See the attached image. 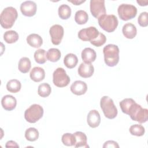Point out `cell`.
I'll return each mask as SVG.
<instances>
[{"label": "cell", "instance_id": "cell-18", "mask_svg": "<svg viewBox=\"0 0 148 148\" xmlns=\"http://www.w3.org/2000/svg\"><path fill=\"white\" fill-rule=\"evenodd\" d=\"M122 32L126 38L133 39L136 35L137 30L135 25L131 23H128L123 25Z\"/></svg>", "mask_w": 148, "mask_h": 148}, {"label": "cell", "instance_id": "cell-9", "mask_svg": "<svg viewBox=\"0 0 148 148\" xmlns=\"http://www.w3.org/2000/svg\"><path fill=\"white\" fill-rule=\"evenodd\" d=\"M90 8L91 14L96 18L106 14V8L104 0H91Z\"/></svg>", "mask_w": 148, "mask_h": 148}, {"label": "cell", "instance_id": "cell-19", "mask_svg": "<svg viewBox=\"0 0 148 148\" xmlns=\"http://www.w3.org/2000/svg\"><path fill=\"white\" fill-rule=\"evenodd\" d=\"M29 75L31 80L35 82H39L44 79L45 77V72L42 68L35 66L31 71Z\"/></svg>", "mask_w": 148, "mask_h": 148}, {"label": "cell", "instance_id": "cell-26", "mask_svg": "<svg viewBox=\"0 0 148 148\" xmlns=\"http://www.w3.org/2000/svg\"><path fill=\"white\" fill-rule=\"evenodd\" d=\"M61 51L56 48L50 49L46 53L47 59L51 62H57L61 58Z\"/></svg>", "mask_w": 148, "mask_h": 148}, {"label": "cell", "instance_id": "cell-4", "mask_svg": "<svg viewBox=\"0 0 148 148\" xmlns=\"http://www.w3.org/2000/svg\"><path fill=\"white\" fill-rule=\"evenodd\" d=\"M100 106L105 116L109 119H113L117 115V109L112 99L108 96H103L101 98Z\"/></svg>", "mask_w": 148, "mask_h": 148}, {"label": "cell", "instance_id": "cell-37", "mask_svg": "<svg viewBox=\"0 0 148 148\" xmlns=\"http://www.w3.org/2000/svg\"><path fill=\"white\" fill-rule=\"evenodd\" d=\"M103 147H119L118 143L113 140H108L105 142L104 145H103Z\"/></svg>", "mask_w": 148, "mask_h": 148}, {"label": "cell", "instance_id": "cell-2", "mask_svg": "<svg viewBox=\"0 0 148 148\" xmlns=\"http://www.w3.org/2000/svg\"><path fill=\"white\" fill-rule=\"evenodd\" d=\"M134 120L139 123H144L148 120V110L134 102L130 106L127 114Z\"/></svg>", "mask_w": 148, "mask_h": 148}, {"label": "cell", "instance_id": "cell-38", "mask_svg": "<svg viewBox=\"0 0 148 148\" xmlns=\"http://www.w3.org/2000/svg\"><path fill=\"white\" fill-rule=\"evenodd\" d=\"M6 147H19L17 143L13 140L8 141L5 145Z\"/></svg>", "mask_w": 148, "mask_h": 148}, {"label": "cell", "instance_id": "cell-15", "mask_svg": "<svg viewBox=\"0 0 148 148\" xmlns=\"http://www.w3.org/2000/svg\"><path fill=\"white\" fill-rule=\"evenodd\" d=\"M1 104L3 108L8 111L15 109L17 105V101L15 97L11 95H6L1 99Z\"/></svg>", "mask_w": 148, "mask_h": 148}, {"label": "cell", "instance_id": "cell-17", "mask_svg": "<svg viewBox=\"0 0 148 148\" xmlns=\"http://www.w3.org/2000/svg\"><path fill=\"white\" fill-rule=\"evenodd\" d=\"M97 57L95 50L90 47L85 48L82 52V58L84 62L91 64L95 60Z\"/></svg>", "mask_w": 148, "mask_h": 148}, {"label": "cell", "instance_id": "cell-27", "mask_svg": "<svg viewBox=\"0 0 148 148\" xmlns=\"http://www.w3.org/2000/svg\"><path fill=\"white\" fill-rule=\"evenodd\" d=\"M88 20V16L86 12L83 10H77L75 16V20L76 23L79 25L86 24Z\"/></svg>", "mask_w": 148, "mask_h": 148}, {"label": "cell", "instance_id": "cell-8", "mask_svg": "<svg viewBox=\"0 0 148 148\" xmlns=\"http://www.w3.org/2000/svg\"><path fill=\"white\" fill-rule=\"evenodd\" d=\"M53 82L56 86L64 87L69 83L70 78L64 68H58L53 73Z\"/></svg>", "mask_w": 148, "mask_h": 148}, {"label": "cell", "instance_id": "cell-3", "mask_svg": "<svg viewBox=\"0 0 148 148\" xmlns=\"http://www.w3.org/2000/svg\"><path fill=\"white\" fill-rule=\"evenodd\" d=\"M18 17L17 10L12 6L5 8L0 16L1 26L5 29H9L13 27Z\"/></svg>", "mask_w": 148, "mask_h": 148}, {"label": "cell", "instance_id": "cell-1", "mask_svg": "<svg viewBox=\"0 0 148 148\" xmlns=\"http://www.w3.org/2000/svg\"><path fill=\"white\" fill-rule=\"evenodd\" d=\"M104 61L109 66H116L119 61V47L113 44H109L103 49Z\"/></svg>", "mask_w": 148, "mask_h": 148}, {"label": "cell", "instance_id": "cell-30", "mask_svg": "<svg viewBox=\"0 0 148 148\" xmlns=\"http://www.w3.org/2000/svg\"><path fill=\"white\" fill-rule=\"evenodd\" d=\"M51 91L50 86L47 83L40 84L38 88V94L39 96L45 98L48 97Z\"/></svg>", "mask_w": 148, "mask_h": 148}, {"label": "cell", "instance_id": "cell-10", "mask_svg": "<svg viewBox=\"0 0 148 148\" xmlns=\"http://www.w3.org/2000/svg\"><path fill=\"white\" fill-rule=\"evenodd\" d=\"M99 32L95 27H90L82 29L78 32V38L83 41H90L94 40L99 35Z\"/></svg>", "mask_w": 148, "mask_h": 148}, {"label": "cell", "instance_id": "cell-14", "mask_svg": "<svg viewBox=\"0 0 148 148\" xmlns=\"http://www.w3.org/2000/svg\"><path fill=\"white\" fill-rule=\"evenodd\" d=\"M79 75L83 78L91 77L94 72V68L91 64L82 62L78 68Z\"/></svg>", "mask_w": 148, "mask_h": 148}, {"label": "cell", "instance_id": "cell-39", "mask_svg": "<svg viewBox=\"0 0 148 148\" xmlns=\"http://www.w3.org/2000/svg\"><path fill=\"white\" fill-rule=\"evenodd\" d=\"M68 2H70L71 3H72L73 4H74L75 5H80L81 3L84 2L86 1H81V0H74V1H71V0H68Z\"/></svg>", "mask_w": 148, "mask_h": 148}, {"label": "cell", "instance_id": "cell-40", "mask_svg": "<svg viewBox=\"0 0 148 148\" xmlns=\"http://www.w3.org/2000/svg\"><path fill=\"white\" fill-rule=\"evenodd\" d=\"M136 2L140 6H147V3H148L147 1H137Z\"/></svg>", "mask_w": 148, "mask_h": 148}, {"label": "cell", "instance_id": "cell-22", "mask_svg": "<svg viewBox=\"0 0 148 148\" xmlns=\"http://www.w3.org/2000/svg\"><path fill=\"white\" fill-rule=\"evenodd\" d=\"M78 62L77 56L73 53L67 54L64 58V65L69 69H72L75 67Z\"/></svg>", "mask_w": 148, "mask_h": 148}, {"label": "cell", "instance_id": "cell-36", "mask_svg": "<svg viewBox=\"0 0 148 148\" xmlns=\"http://www.w3.org/2000/svg\"><path fill=\"white\" fill-rule=\"evenodd\" d=\"M148 13L146 12H142L138 17V22L140 26L146 27L148 25Z\"/></svg>", "mask_w": 148, "mask_h": 148}, {"label": "cell", "instance_id": "cell-16", "mask_svg": "<svg viewBox=\"0 0 148 148\" xmlns=\"http://www.w3.org/2000/svg\"><path fill=\"white\" fill-rule=\"evenodd\" d=\"M87 121L88 125L91 128L97 127L101 123V117L97 110H91L88 113Z\"/></svg>", "mask_w": 148, "mask_h": 148}, {"label": "cell", "instance_id": "cell-25", "mask_svg": "<svg viewBox=\"0 0 148 148\" xmlns=\"http://www.w3.org/2000/svg\"><path fill=\"white\" fill-rule=\"evenodd\" d=\"M21 84L19 80L17 79H12L8 82L6 84V89L8 91L12 93H16L21 89Z\"/></svg>", "mask_w": 148, "mask_h": 148}, {"label": "cell", "instance_id": "cell-33", "mask_svg": "<svg viewBox=\"0 0 148 148\" xmlns=\"http://www.w3.org/2000/svg\"><path fill=\"white\" fill-rule=\"evenodd\" d=\"M130 132L132 135L137 136H143L145 132V130L143 126L140 124H134L130 127Z\"/></svg>", "mask_w": 148, "mask_h": 148}, {"label": "cell", "instance_id": "cell-6", "mask_svg": "<svg viewBox=\"0 0 148 148\" xmlns=\"http://www.w3.org/2000/svg\"><path fill=\"white\" fill-rule=\"evenodd\" d=\"M43 112V109L40 105L33 104L25 111L24 118L28 122L35 123L42 117Z\"/></svg>", "mask_w": 148, "mask_h": 148}, {"label": "cell", "instance_id": "cell-28", "mask_svg": "<svg viewBox=\"0 0 148 148\" xmlns=\"http://www.w3.org/2000/svg\"><path fill=\"white\" fill-rule=\"evenodd\" d=\"M3 39L7 43H13L18 39V34L13 30L8 31L3 34Z\"/></svg>", "mask_w": 148, "mask_h": 148}, {"label": "cell", "instance_id": "cell-23", "mask_svg": "<svg viewBox=\"0 0 148 148\" xmlns=\"http://www.w3.org/2000/svg\"><path fill=\"white\" fill-rule=\"evenodd\" d=\"M31 67L30 60L28 57H22L18 62V69L23 73H26L29 72Z\"/></svg>", "mask_w": 148, "mask_h": 148}, {"label": "cell", "instance_id": "cell-11", "mask_svg": "<svg viewBox=\"0 0 148 148\" xmlns=\"http://www.w3.org/2000/svg\"><path fill=\"white\" fill-rule=\"evenodd\" d=\"M64 28L59 24L52 25L49 30L51 42L54 45H58L61 42L64 36Z\"/></svg>", "mask_w": 148, "mask_h": 148}, {"label": "cell", "instance_id": "cell-5", "mask_svg": "<svg viewBox=\"0 0 148 148\" xmlns=\"http://www.w3.org/2000/svg\"><path fill=\"white\" fill-rule=\"evenodd\" d=\"M98 20L99 26L108 32H113L119 24L117 18L113 14H104Z\"/></svg>", "mask_w": 148, "mask_h": 148}, {"label": "cell", "instance_id": "cell-24", "mask_svg": "<svg viewBox=\"0 0 148 148\" xmlns=\"http://www.w3.org/2000/svg\"><path fill=\"white\" fill-rule=\"evenodd\" d=\"M58 13L60 18L62 20H67L71 17V9L68 5L62 4L59 6Z\"/></svg>", "mask_w": 148, "mask_h": 148}, {"label": "cell", "instance_id": "cell-34", "mask_svg": "<svg viewBox=\"0 0 148 148\" xmlns=\"http://www.w3.org/2000/svg\"><path fill=\"white\" fill-rule=\"evenodd\" d=\"M134 102H135V101L132 98H125L120 102L119 105L122 112L127 114L130 106Z\"/></svg>", "mask_w": 148, "mask_h": 148}, {"label": "cell", "instance_id": "cell-7", "mask_svg": "<svg viewBox=\"0 0 148 148\" xmlns=\"http://www.w3.org/2000/svg\"><path fill=\"white\" fill-rule=\"evenodd\" d=\"M117 12L120 19L123 21H127L136 16L137 9L132 5L123 3L118 7Z\"/></svg>", "mask_w": 148, "mask_h": 148}, {"label": "cell", "instance_id": "cell-13", "mask_svg": "<svg viewBox=\"0 0 148 148\" xmlns=\"http://www.w3.org/2000/svg\"><path fill=\"white\" fill-rule=\"evenodd\" d=\"M70 89L73 94L76 95H81L86 92L87 90V86L84 82L76 80L72 84Z\"/></svg>", "mask_w": 148, "mask_h": 148}, {"label": "cell", "instance_id": "cell-20", "mask_svg": "<svg viewBox=\"0 0 148 148\" xmlns=\"http://www.w3.org/2000/svg\"><path fill=\"white\" fill-rule=\"evenodd\" d=\"M74 135L76 139V143L74 145L75 147H89L87 144V138L86 134L80 131H77L75 132Z\"/></svg>", "mask_w": 148, "mask_h": 148}, {"label": "cell", "instance_id": "cell-32", "mask_svg": "<svg viewBox=\"0 0 148 148\" xmlns=\"http://www.w3.org/2000/svg\"><path fill=\"white\" fill-rule=\"evenodd\" d=\"M62 143L67 146H74L76 143L75 136L73 134L66 133L62 136Z\"/></svg>", "mask_w": 148, "mask_h": 148}, {"label": "cell", "instance_id": "cell-29", "mask_svg": "<svg viewBox=\"0 0 148 148\" xmlns=\"http://www.w3.org/2000/svg\"><path fill=\"white\" fill-rule=\"evenodd\" d=\"M39 135L38 131L34 127L28 128L25 132V137L26 139L30 142L36 140L39 138Z\"/></svg>", "mask_w": 148, "mask_h": 148}, {"label": "cell", "instance_id": "cell-35", "mask_svg": "<svg viewBox=\"0 0 148 148\" xmlns=\"http://www.w3.org/2000/svg\"><path fill=\"white\" fill-rule=\"evenodd\" d=\"M106 41V38L105 35L99 32L98 36L94 40L90 42V43L92 45L96 47H100L103 45H104Z\"/></svg>", "mask_w": 148, "mask_h": 148}, {"label": "cell", "instance_id": "cell-21", "mask_svg": "<svg viewBox=\"0 0 148 148\" xmlns=\"http://www.w3.org/2000/svg\"><path fill=\"white\" fill-rule=\"evenodd\" d=\"M28 44L34 48H39L43 44V39L42 37L36 34H31L27 38Z\"/></svg>", "mask_w": 148, "mask_h": 148}, {"label": "cell", "instance_id": "cell-31", "mask_svg": "<svg viewBox=\"0 0 148 148\" xmlns=\"http://www.w3.org/2000/svg\"><path fill=\"white\" fill-rule=\"evenodd\" d=\"M34 59L35 61L40 64H43L47 61L46 53L44 49H39L34 53Z\"/></svg>", "mask_w": 148, "mask_h": 148}, {"label": "cell", "instance_id": "cell-12", "mask_svg": "<svg viewBox=\"0 0 148 148\" xmlns=\"http://www.w3.org/2000/svg\"><path fill=\"white\" fill-rule=\"evenodd\" d=\"M37 9L36 4L34 1H27L23 2L20 5V10L22 14L27 17H32L36 14Z\"/></svg>", "mask_w": 148, "mask_h": 148}]
</instances>
